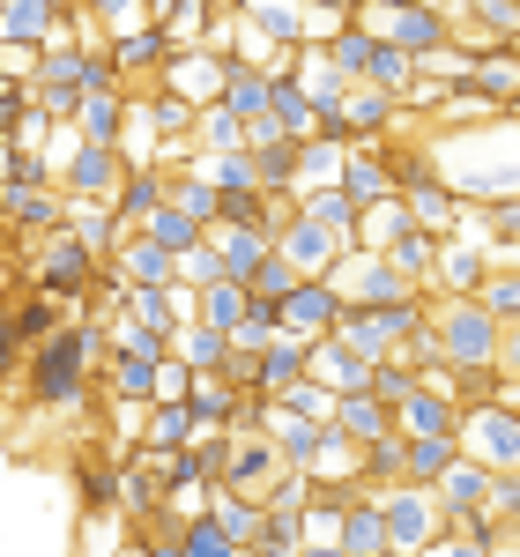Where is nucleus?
<instances>
[{
  "instance_id": "nucleus-1",
  "label": "nucleus",
  "mask_w": 520,
  "mask_h": 557,
  "mask_svg": "<svg viewBox=\"0 0 520 557\" xmlns=\"http://www.w3.org/2000/svg\"><path fill=\"white\" fill-rule=\"evenodd\" d=\"M104 364H112V320H97V312H75L67 327H52L30 357H23V372H15V401H30V409H83L89 394L104 386Z\"/></svg>"
},
{
  "instance_id": "nucleus-2",
  "label": "nucleus",
  "mask_w": 520,
  "mask_h": 557,
  "mask_svg": "<svg viewBox=\"0 0 520 557\" xmlns=\"http://www.w3.org/2000/svg\"><path fill=\"white\" fill-rule=\"evenodd\" d=\"M104 268H112V260L97 253L75 223L38 231V238H8V298H15V290H52V298H67L83 312V298L104 283Z\"/></svg>"
},
{
  "instance_id": "nucleus-3",
  "label": "nucleus",
  "mask_w": 520,
  "mask_h": 557,
  "mask_svg": "<svg viewBox=\"0 0 520 557\" xmlns=\"http://www.w3.org/2000/svg\"><path fill=\"white\" fill-rule=\"evenodd\" d=\"M432 327H438L446 364H491V357H498V343H506V320H498L483 298H438Z\"/></svg>"
},
{
  "instance_id": "nucleus-4",
  "label": "nucleus",
  "mask_w": 520,
  "mask_h": 557,
  "mask_svg": "<svg viewBox=\"0 0 520 557\" xmlns=\"http://www.w3.org/2000/svg\"><path fill=\"white\" fill-rule=\"evenodd\" d=\"M387 498V528H394V550H438V535L454 528V513H446V498H438V483H387L380 491Z\"/></svg>"
},
{
  "instance_id": "nucleus-5",
  "label": "nucleus",
  "mask_w": 520,
  "mask_h": 557,
  "mask_svg": "<svg viewBox=\"0 0 520 557\" xmlns=\"http://www.w3.org/2000/svg\"><path fill=\"white\" fill-rule=\"evenodd\" d=\"M364 23L380 30V38H394V45H409L417 60L424 52H438V45H454L461 38V23L438 8V0H401V8H364Z\"/></svg>"
},
{
  "instance_id": "nucleus-6",
  "label": "nucleus",
  "mask_w": 520,
  "mask_h": 557,
  "mask_svg": "<svg viewBox=\"0 0 520 557\" xmlns=\"http://www.w3.org/2000/svg\"><path fill=\"white\" fill-rule=\"evenodd\" d=\"M491 268H498V246L483 238V231H454L446 246H438V268H432V298H476L483 283H491Z\"/></svg>"
},
{
  "instance_id": "nucleus-7",
  "label": "nucleus",
  "mask_w": 520,
  "mask_h": 557,
  "mask_svg": "<svg viewBox=\"0 0 520 557\" xmlns=\"http://www.w3.org/2000/svg\"><path fill=\"white\" fill-rule=\"evenodd\" d=\"M461 446L476 454V461H491V469L506 475V469H520V401H483V409H469L461 417Z\"/></svg>"
},
{
  "instance_id": "nucleus-8",
  "label": "nucleus",
  "mask_w": 520,
  "mask_h": 557,
  "mask_svg": "<svg viewBox=\"0 0 520 557\" xmlns=\"http://www.w3.org/2000/svg\"><path fill=\"white\" fill-rule=\"evenodd\" d=\"M75 320V305L52 298V290H15V312H8V335H0V357H8V372H23V357L52 335V327H67Z\"/></svg>"
},
{
  "instance_id": "nucleus-9",
  "label": "nucleus",
  "mask_w": 520,
  "mask_h": 557,
  "mask_svg": "<svg viewBox=\"0 0 520 557\" xmlns=\"http://www.w3.org/2000/svg\"><path fill=\"white\" fill-rule=\"evenodd\" d=\"M0 215H8V238H38L67 223V186L38 178V186H0Z\"/></svg>"
},
{
  "instance_id": "nucleus-10",
  "label": "nucleus",
  "mask_w": 520,
  "mask_h": 557,
  "mask_svg": "<svg viewBox=\"0 0 520 557\" xmlns=\"http://www.w3.org/2000/svg\"><path fill=\"white\" fill-rule=\"evenodd\" d=\"M30 89H38V104H52L60 120H75L89 97V75H83V45H45L38 52V75H30Z\"/></svg>"
},
{
  "instance_id": "nucleus-11",
  "label": "nucleus",
  "mask_w": 520,
  "mask_h": 557,
  "mask_svg": "<svg viewBox=\"0 0 520 557\" xmlns=\"http://www.w3.org/2000/svg\"><path fill=\"white\" fill-rule=\"evenodd\" d=\"M127 172H134V157L120 149V141H75V157L60 164V186H67V194H104V201H112V194L127 186Z\"/></svg>"
},
{
  "instance_id": "nucleus-12",
  "label": "nucleus",
  "mask_w": 520,
  "mask_h": 557,
  "mask_svg": "<svg viewBox=\"0 0 520 557\" xmlns=\"http://www.w3.org/2000/svg\"><path fill=\"white\" fill-rule=\"evenodd\" d=\"M223 75H231V52H216V45H178L157 83L194 97V104H209V97H223Z\"/></svg>"
},
{
  "instance_id": "nucleus-13",
  "label": "nucleus",
  "mask_w": 520,
  "mask_h": 557,
  "mask_svg": "<svg viewBox=\"0 0 520 557\" xmlns=\"http://www.w3.org/2000/svg\"><path fill=\"white\" fill-rule=\"evenodd\" d=\"M275 246L298 260L305 275H327V268H335V260L349 253V238H343V231H327V223H320L312 209H298L290 223H275Z\"/></svg>"
},
{
  "instance_id": "nucleus-14",
  "label": "nucleus",
  "mask_w": 520,
  "mask_h": 557,
  "mask_svg": "<svg viewBox=\"0 0 520 557\" xmlns=\"http://www.w3.org/2000/svg\"><path fill=\"white\" fill-rule=\"evenodd\" d=\"M283 469H290V454H283V446H275L268 431H231V475H223V483H238V491L268 498Z\"/></svg>"
},
{
  "instance_id": "nucleus-15",
  "label": "nucleus",
  "mask_w": 520,
  "mask_h": 557,
  "mask_svg": "<svg viewBox=\"0 0 520 557\" xmlns=\"http://www.w3.org/2000/svg\"><path fill=\"white\" fill-rule=\"evenodd\" d=\"M283 312H290V327H298V335H335V327H343V312H349V290L335 283V275H305L298 290L283 298Z\"/></svg>"
},
{
  "instance_id": "nucleus-16",
  "label": "nucleus",
  "mask_w": 520,
  "mask_h": 557,
  "mask_svg": "<svg viewBox=\"0 0 520 557\" xmlns=\"http://www.w3.org/2000/svg\"><path fill=\"white\" fill-rule=\"evenodd\" d=\"M401 120H417V112L401 104V89H387V83H357L349 89V134H357V141L401 134Z\"/></svg>"
},
{
  "instance_id": "nucleus-17",
  "label": "nucleus",
  "mask_w": 520,
  "mask_h": 557,
  "mask_svg": "<svg viewBox=\"0 0 520 557\" xmlns=\"http://www.w3.org/2000/svg\"><path fill=\"white\" fill-rule=\"evenodd\" d=\"M343 557H394V528H387V498L364 483L349 498V528H343Z\"/></svg>"
},
{
  "instance_id": "nucleus-18",
  "label": "nucleus",
  "mask_w": 520,
  "mask_h": 557,
  "mask_svg": "<svg viewBox=\"0 0 520 557\" xmlns=\"http://www.w3.org/2000/svg\"><path fill=\"white\" fill-rule=\"evenodd\" d=\"M491 491H498V469L491 461H476V454H461L454 469L438 475V498H446V513L461 520V513H483L491 506Z\"/></svg>"
},
{
  "instance_id": "nucleus-19",
  "label": "nucleus",
  "mask_w": 520,
  "mask_h": 557,
  "mask_svg": "<svg viewBox=\"0 0 520 557\" xmlns=\"http://www.w3.org/2000/svg\"><path fill=\"white\" fill-rule=\"evenodd\" d=\"M127 120H134V89H127V83L89 89V97H83V112H75L83 141H127Z\"/></svg>"
},
{
  "instance_id": "nucleus-20",
  "label": "nucleus",
  "mask_w": 520,
  "mask_h": 557,
  "mask_svg": "<svg viewBox=\"0 0 520 557\" xmlns=\"http://www.w3.org/2000/svg\"><path fill=\"white\" fill-rule=\"evenodd\" d=\"M268 438H275V446H283L298 469H312V454H320V438H327V417H312V409H298V401H275Z\"/></svg>"
},
{
  "instance_id": "nucleus-21",
  "label": "nucleus",
  "mask_w": 520,
  "mask_h": 557,
  "mask_svg": "<svg viewBox=\"0 0 520 557\" xmlns=\"http://www.w3.org/2000/svg\"><path fill=\"white\" fill-rule=\"evenodd\" d=\"M112 268H120L127 283H178V253H172V246H157L149 231H127L120 253H112Z\"/></svg>"
},
{
  "instance_id": "nucleus-22",
  "label": "nucleus",
  "mask_w": 520,
  "mask_h": 557,
  "mask_svg": "<svg viewBox=\"0 0 520 557\" xmlns=\"http://www.w3.org/2000/svg\"><path fill=\"white\" fill-rule=\"evenodd\" d=\"M186 438H201V417H194V401H172V394H157V401H149V431H141V446H149V454H178Z\"/></svg>"
},
{
  "instance_id": "nucleus-23",
  "label": "nucleus",
  "mask_w": 520,
  "mask_h": 557,
  "mask_svg": "<svg viewBox=\"0 0 520 557\" xmlns=\"http://www.w3.org/2000/svg\"><path fill=\"white\" fill-rule=\"evenodd\" d=\"M209 238H216V253H223L231 275H253L260 260L275 253V231H268V223H216Z\"/></svg>"
},
{
  "instance_id": "nucleus-24",
  "label": "nucleus",
  "mask_w": 520,
  "mask_h": 557,
  "mask_svg": "<svg viewBox=\"0 0 520 557\" xmlns=\"http://www.w3.org/2000/svg\"><path fill=\"white\" fill-rule=\"evenodd\" d=\"M461 38L476 45V52H491V45H513V38H520V0H469Z\"/></svg>"
},
{
  "instance_id": "nucleus-25",
  "label": "nucleus",
  "mask_w": 520,
  "mask_h": 557,
  "mask_svg": "<svg viewBox=\"0 0 520 557\" xmlns=\"http://www.w3.org/2000/svg\"><path fill=\"white\" fill-rule=\"evenodd\" d=\"M327 60H335V67H343L349 83H372V60H380V30H372V23H364V15H349L343 30H335V38H327Z\"/></svg>"
},
{
  "instance_id": "nucleus-26",
  "label": "nucleus",
  "mask_w": 520,
  "mask_h": 557,
  "mask_svg": "<svg viewBox=\"0 0 520 557\" xmlns=\"http://www.w3.org/2000/svg\"><path fill=\"white\" fill-rule=\"evenodd\" d=\"M312 475H320V483H364V438L343 431V424H327L320 454H312Z\"/></svg>"
},
{
  "instance_id": "nucleus-27",
  "label": "nucleus",
  "mask_w": 520,
  "mask_h": 557,
  "mask_svg": "<svg viewBox=\"0 0 520 557\" xmlns=\"http://www.w3.org/2000/svg\"><path fill=\"white\" fill-rule=\"evenodd\" d=\"M238 394L246 386L231 380V372H194V417H201V431H231V417H238Z\"/></svg>"
},
{
  "instance_id": "nucleus-28",
  "label": "nucleus",
  "mask_w": 520,
  "mask_h": 557,
  "mask_svg": "<svg viewBox=\"0 0 520 557\" xmlns=\"http://www.w3.org/2000/svg\"><path fill=\"white\" fill-rule=\"evenodd\" d=\"M461 454V431H409V483H438Z\"/></svg>"
},
{
  "instance_id": "nucleus-29",
  "label": "nucleus",
  "mask_w": 520,
  "mask_h": 557,
  "mask_svg": "<svg viewBox=\"0 0 520 557\" xmlns=\"http://www.w3.org/2000/svg\"><path fill=\"white\" fill-rule=\"evenodd\" d=\"M223 8H231V0H172V8H164L157 23L172 30V52H178V45H209V38H216Z\"/></svg>"
},
{
  "instance_id": "nucleus-30",
  "label": "nucleus",
  "mask_w": 520,
  "mask_h": 557,
  "mask_svg": "<svg viewBox=\"0 0 520 557\" xmlns=\"http://www.w3.org/2000/svg\"><path fill=\"white\" fill-rule=\"evenodd\" d=\"M172 349L194 364V372H223V364H231V349H238V335H223L216 320H186Z\"/></svg>"
},
{
  "instance_id": "nucleus-31",
  "label": "nucleus",
  "mask_w": 520,
  "mask_h": 557,
  "mask_svg": "<svg viewBox=\"0 0 520 557\" xmlns=\"http://www.w3.org/2000/svg\"><path fill=\"white\" fill-rule=\"evenodd\" d=\"M253 172L268 194H298V172H305V141L298 134H283V141H260L253 149Z\"/></svg>"
},
{
  "instance_id": "nucleus-32",
  "label": "nucleus",
  "mask_w": 520,
  "mask_h": 557,
  "mask_svg": "<svg viewBox=\"0 0 520 557\" xmlns=\"http://www.w3.org/2000/svg\"><path fill=\"white\" fill-rule=\"evenodd\" d=\"M246 15H253L268 38H283V45H312V8L305 0H238Z\"/></svg>"
},
{
  "instance_id": "nucleus-33",
  "label": "nucleus",
  "mask_w": 520,
  "mask_h": 557,
  "mask_svg": "<svg viewBox=\"0 0 520 557\" xmlns=\"http://www.w3.org/2000/svg\"><path fill=\"white\" fill-rule=\"evenodd\" d=\"M246 312H253V283H246V275H216V283L201 290V320H216L223 335H238Z\"/></svg>"
},
{
  "instance_id": "nucleus-34",
  "label": "nucleus",
  "mask_w": 520,
  "mask_h": 557,
  "mask_svg": "<svg viewBox=\"0 0 520 557\" xmlns=\"http://www.w3.org/2000/svg\"><path fill=\"white\" fill-rule=\"evenodd\" d=\"M223 97H231V104H238L246 120H260V112L275 104V75H268V67H253V60H238V52H231V75H223Z\"/></svg>"
},
{
  "instance_id": "nucleus-35",
  "label": "nucleus",
  "mask_w": 520,
  "mask_h": 557,
  "mask_svg": "<svg viewBox=\"0 0 520 557\" xmlns=\"http://www.w3.org/2000/svg\"><path fill=\"white\" fill-rule=\"evenodd\" d=\"M305 209L320 215V223H327V231H343L349 246H357V231H364V201H357V194H349L343 178H335V186H312V194H305Z\"/></svg>"
},
{
  "instance_id": "nucleus-36",
  "label": "nucleus",
  "mask_w": 520,
  "mask_h": 557,
  "mask_svg": "<svg viewBox=\"0 0 520 557\" xmlns=\"http://www.w3.org/2000/svg\"><path fill=\"white\" fill-rule=\"evenodd\" d=\"M305 550V506H268L253 557H298Z\"/></svg>"
},
{
  "instance_id": "nucleus-37",
  "label": "nucleus",
  "mask_w": 520,
  "mask_h": 557,
  "mask_svg": "<svg viewBox=\"0 0 520 557\" xmlns=\"http://www.w3.org/2000/svg\"><path fill=\"white\" fill-rule=\"evenodd\" d=\"M141 231H149L157 246H172V253H194V246L209 238V223H201V215H194V209H178V201H164V209L149 215Z\"/></svg>"
},
{
  "instance_id": "nucleus-38",
  "label": "nucleus",
  "mask_w": 520,
  "mask_h": 557,
  "mask_svg": "<svg viewBox=\"0 0 520 557\" xmlns=\"http://www.w3.org/2000/svg\"><path fill=\"white\" fill-rule=\"evenodd\" d=\"M438 246H446L438 231H424V223H409V231L394 238L387 253H394V268H401L409 283H432V268H438Z\"/></svg>"
},
{
  "instance_id": "nucleus-39",
  "label": "nucleus",
  "mask_w": 520,
  "mask_h": 557,
  "mask_svg": "<svg viewBox=\"0 0 520 557\" xmlns=\"http://www.w3.org/2000/svg\"><path fill=\"white\" fill-rule=\"evenodd\" d=\"M157 364H164V357H112V364H104V394H120V401H157Z\"/></svg>"
},
{
  "instance_id": "nucleus-40",
  "label": "nucleus",
  "mask_w": 520,
  "mask_h": 557,
  "mask_svg": "<svg viewBox=\"0 0 520 557\" xmlns=\"http://www.w3.org/2000/svg\"><path fill=\"white\" fill-rule=\"evenodd\" d=\"M401 475H409V431L372 438V446H364V483H372V491H387V483H401Z\"/></svg>"
},
{
  "instance_id": "nucleus-41",
  "label": "nucleus",
  "mask_w": 520,
  "mask_h": 557,
  "mask_svg": "<svg viewBox=\"0 0 520 557\" xmlns=\"http://www.w3.org/2000/svg\"><path fill=\"white\" fill-rule=\"evenodd\" d=\"M172 343H178V335L149 327V320H134V312L112 320V357H172Z\"/></svg>"
},
{
  "instance_id": "nucleus-42",
  "label": "nucleus",
  "mask_w": 520,
  "mask_h": 557,
  "mask_svg": "<svg viewBox=\"0 0 520 557\" xmlns=\"http://www.w3.org/2000/svg\"><path fill=\"white\" fill-rule=\"evenodd\" d=\"M506 380H513V372H506L498 357H491V364H454V394H461V409L498 401V394H506Z\"/></svg>"
},
{
  "instance_id": "nucleus-43",
  "label": "nucleus",
  "mask_w": 520,
  "mask_h": 557,
  "mask_svg": "<svg viewBox=\"0 0 520 557\" xmlns=\"http://www.w3.org/2000/svg\"><path fill=\"white\" fill-rule=\"evenodd\" d=\"M178 557H238V535H231L216 513H194L186 535H178Z\"/></svg>"
},
{
  "instance_id": "nucleus-44",
  "label": "nucleus",
  "mask_w": 520,
  "mask_h": 557,
  "mask_svg": "<svg viewBox=\"0 0 520 557\" xmlns=\"http://www.w3.org/2000/svg\"><path fill=\"white\" fill-rule=\"evenodd\" d=\"M38 178H60L45 149H30V141H0V186H38Z\"/></svg>"
},
{
  "instance_id": "nucleus-45",
  "label": "nucleus",
  "mask_w": 520,
  "mask_h": 557,
  "mask_svg": "<svg viewBox=\"0 0 520 557\" xmlns=\"http://www.w3.org/2000/svg\"><path fill=\"white\" fill-rule=\"evenodd\" d=\"M246 283H253V298H275V305H283V298H290V290H298V283H305V268H298V260H290V253H283V246H275V253L260 260V268H253V275H246Z\"/></svg>"
},
{
  "instance_id": "nucleus-46",
  "label": "nucleus",
  "mask_w": 520,
  "mask_h": 557,
  "mask_svg": "<svg viewBox=\"0 0 520 557\" xmlns=\"http://www.w3.org/2000/svg\"><path fill=\"white\" fill-rule=\"evenodd\" d=\"M417 386H424V372H417L401 349H394V357H380V372H372V394H380V401H394V409H401Z\"/></svg>"
},
{
  "instance_id": "nucleus-47",
  "label": "nucleus",
  "mask_w": 520,
  "mask_h": 557,
  "mask_svg": "<svg viewBox=\"0 0 520 557\" xmlns=\"http://www.w3.org/2000/svg\"><path fill=\"white\" fill-rule=\"evenodd\" d=\"M476 298L491 305L498 320H520V260H498V268H491V283H483Z\"/></svg>"
},
{
  "instance_id": "nucleus-48",
  "label": "nucleus",
  "mask_w": 520,
  "mask_h": 557,
  "mask_svg": "<svg viewBox=\"0 0 520 557\" xmlns=\"http://www.w3.org/2000/svg\"><path fill=\"white\" fill-rule=\"evenodd\" d=\"M216 275H231V268H223V253H216V238H201L194 253H178V283H194V290H209Z\"/></svg>"
},
{
  "instance_id": "nucleus-49",
  "label": "nucleus",
  "mask_w": 520,
  "mask_h": 557,
  "mask_svg": "<svg viewBox=\"0 0 520 557\" xmlns=\"http://www.w3.org/2000/svg\"><path fill=\"white\" fill-rule=\"evenodd\" d=\"M89 15H97V23L120 38V30H134V23H149L157 8H149V0H89Z\"/></svg>"
},
{
  "instance_id": "nucleus-50",
  "label": "nucleus",
  "mask_w": 520,
  "mask_h": 557,
  "mask_svg": "<svg viewBox=\"0 0 520 557\" xmlns=\"http://www.w3.org/2000/svg\"><path fill=\"white\" fill-rule=\"evenodd\" d=\"M483 513L498 520V528H520V469L498 475V491H491V506H483Z\"/></svg>"
},
{
  "instance_id": "nucleus-51",
  "label": "nucleus",
  "mask_w": 520,
  "mask_h": 557,
  "mask_svg": "<svg viewBox=\"0 0 520 557\" xmlns=\"http://www.w3.org/2000/svg\"><path fill=\"white\" fill-rule=\"evenodd\" d=\"M157 394H172V401H186V394H194V364H186L178 349L157 364Z\"/></svg>"
},
{
  "instance_id": "nucleus-52",
  "label": "nucleus",
  "mask_w": 520,
  "mask_h": 557,
  "mask_svg": "<svg viewBox=\"0 0 520 557\" xmlns=\"http://www.w3.org/2000/svg\"><path fill=\"white\" fill-rule=\"evenodd\" d=\"M312 15H335V23H349V15H364V0H305Z\"/></svg>"
},
{
  "instance_id": "nucleus-53",
  "label": "nucleus",
  "mask_w": 520,
  "mask_h": 557,
  "mask_svg": "<svg viewBox=\"0 0 520 557\" xmlns=\"http://www.w3.org/2000/svg\"><path fill=\"white\" fill-rule=\"evenodd\" d=\"M498 364L520 380V320H506V343H498Z\"/></svg>"
}]
</instances>
